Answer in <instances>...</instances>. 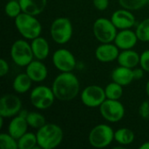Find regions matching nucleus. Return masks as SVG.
<instances>
[{"mask_svg": "<svg viewBox=\"0 0 149 149\" xmlns=\"http://www.w3.org/2000/svg\"><path fill=\"white\" fill-rule=\"evenodd\" d=\"M52 89L58 100L71 101L79 93L80 84L78 77L72 72H60L52 84Z\"/></svg>", "mask_w": 149, "mask_h": 149, "instance_id": "obj_1", "label": "nucleus"}, {"mask_svg": "<svg viewBox=\"0 0 149 149\" xmlns=\"http://www.w3.org/2000/svg\"><path fill=\"white\" fill-rule=\"evenodd\" d=\"M38 146L41 149H54L64 139L63 129L57 124L46 123L37 130Z\"/></svg>", "mask_w": 149, "mask_h": 149, "instance_id": "obj_2", "label": "nucleus"}, {"mask_svg": "<svg viewBox=\"0 0 149 149\" xmlns=\"http://www.w3.org/2000/svg\"><path fill=\"white\" fill-rule=\"evenodd\" d=\"M14 21L17 31L24 39L32 40L41 36L42 25L36 16L22 12L14 19Z\"/></svg>", "mask_w": 149, "mask_h": 149, "instance_id": "obj_3", "label": "nucleus"}, {"mask_svg": "<svg viewBox=\"0 0 149 149\" xmlns=\"http://www.w3.org/2000/svg\"><path fill=\"white\" fill-rule=\"evenodd\" d=\"M50 34L52 40L58 45L68 43L73 34V27L71 20L65 17H57L51 24Z\"/></svg>", "mask_w": 149, "mask_h": 149, "instance_id": "obj_4", "label": "nucleus"}, {"mask_svg": "<svg viewBox=\"0 0 149 149\" xmlns=\"http://www.w3.org/2000/svg\"><path fill=\"white\" fill-rule=\"evenodd\" d=\"M114 141V131L107 124H99L88 134V142L95 148H105Z\"/></svg>", "mask_w": 149, "mask_h": 149, "instance_id": "obj_5", "label": "nucleus"}, {"mask_svg": "<svg viewBox=\"0 0 149 149\" xmlns=\"http://www.w3.org/2000/svg\"><path fill=\"white\" fill-rule=\"evenodd\" d=\"M10 55L11 60L20 67H26L35 58L31 44L26 39H17L10 46Z\"/></svg>", "mask_w": 149, "mask_h": 149, "instance_id": "obj_6", "label": "nucleus"}, {"mask_svg": "<svg viewBox=\"0 0 149 149\" xmlns=\"http://www.w3.org/2000/svg\"><path fill=\"white\" fill-rule=\"evenodd\" d=\"M93 31L95 38L100 43H113L118 33V29L111 19L100 17L93 25Z\"/></svg>", "mask_w": 149, "mask_h": 149, "instance_id": "obj_7", "label": "nucleus"}, {"mask_svg": "<svg viewBox=\"0 0 149 149\" xmlns=\"http://www.w3.org/2000/svg\"><path fill=\"white\" fill-rule=\"evenodd\" d=\"M56 97L52 87L47 86H35L30 93V100L31 105L38 110H46L50 108Z\"/></svg>", "mask_w": 149, "mask_h": 149, "instance_id": "obj_8", "label": "nucleus"}, {"mask_svg": "<svg viewBox=\"0 0 149 149\" xmlns=\"http://www.w3.org/2000/svg\"><path fill=\"white\" fill-rule=\"evenodd\" d=\"M99 108L102 118L110 123L120 121L126 113L125 107L119 100L107 99Z\"/></svg>", "mask_w": 149, "mask_h": 149, "instance_id": "obj_9", "label": "nucleus"}, {"mask_svg": "<svg viewBox=\"0 0 149 149\" xmlns=\"http://www.w3.org/2000/svg\"><path fill=\"white\" fill-rule=\"evenodd\" d=\"M106 100L105 88L98 85L88 86L80 93V100L83 105L91 108L100 107Z\"/></svg>", "mask_w": 149, "mask_h": 149, "instance_id": "obj_10", "label": "nucleus"}, {"mask_svg": "<svg viewBox=\"0 0 149 149\" xmlns=\"http://www.w3.org/2000/svg\"><path fill=\"white\" fill-rule=\"evenodd\" d=\"M54 67L61 72H72L77 65V61L73 53L65 48L56 50L52 58Z\"/></svg>", "mask_w": 149, "mask_h": 149, "instance_id": "obj_11", "label": "nucleus"}, {"mask_svg": "<svg viewBox=\"0 0 149 149\" xmlns=\"http://www.w3.org/2000/svg\"><path fill=\"white\" fill-rule=\"evenodd\" d=\"M22 110V101L15 94L6 93L0 100V116L6 118H13Z\"/></svg>", "mask_w": 149, "mask_h": 149, "instance_id": "obj_12", "label": "nucleus"}, {"mask_svg": "<svg viewBox=\"0 0 149 149\" xmlns=\"http://www.w3.org/2000/svg\"><path fill=\"white\" fill-rule=\"evenodd\" d=\"M110 19L118 30L131 29L136 24V19L132 10L124 8L113 11Z\"/></svg>", "mask_w": 149, "mask_h": 149, "instance_id": "obj_13", "label": "nucleus"}, {"mask_svg": "<svg viewBox=\"0 0 149 149\" xmlns=\"http://www.w3.org/2000/svg\"><path fill=\"white\" fill-rule=\"evenodd\" d=\"M95 58L101 63H110L117 60L120 49L113 43H101L95 50Z\"/></svg>", "mask_w": 149, "mask_h": 149, "instance_id": "obj_14", "label": "nucleus"}, {"mask_svg": "<svg viewBox=\"0 0 149 149\" xmlns=\"http://www.w3.org/2000/svg\"><path fill=\"white\" fill-rule=\"evenodd\" d=\"M139 38L135 31H132L131 29H124L120 30L115 37L113 43L118 46L120 50H128L133 49Z\"/></svg>", "mask_w": 149, "mask_h": 149, "instance_id": "obj_15", "label": "nucleus"}, {"mask_svg": "<svg viewBox=\"0 0 149 149\" xmlns=\"http://www.w3.org/2000/svg\"><path fill=\"white\" fill-rule=\"evenodd\" d=\"M42 61L35 58L25 67V72L35 83L45 81L48 76V69Z\"/></svg>", "mask_w": 149, "mask_h": 149, "instance_id": "obj_16", "label": "nucleus"}, {"mask_svg": "<svg viewBox=\"0 0 149 149\" xmlns=\"http://www.w3.org/2000/svg\"><path fill=\"white\" fill-rule=\"evenodd\" d=\"M28 127L29 125L27 123L26 118L17 114L11 118L8 126V133L15 139L18 140L26 132H28Z\"/></svg>", "mask_w": 149, "mask_h": 149, "instance_id": "obj_17", "label": "nucleus"}, {"mask_svg": "<svg viewBox=\"0 0 149 149\" xmlns=\"http://www.w3.org/2000/svg\"><path fill=\"white\" fill-rule=\"evenodd\" d=\"M31 46L34 58L36 59L45 60L48 58L50 54V45L48 41L45 38L39 36L32 39L31 43Z\"/></svg>", "mask_w": 149, "mask_h": 149, "instance_id": "obj_18", "label": "nucleus"}, {"mask_svg": "<svg viewBox=\"0 0 149 149\" xmlns=\"http://www.w3.org/2000/svg\"><path fill=\"white\" fill-rule=\"evenodd\" d=\"M141 55L133 49L122 50L117 58L119 65L134 69L140 65Z\"/></svg>", "mask_w": 149, "mask_h": 149, "instance_id": "obj_19", "label": "nucleus"}, {"mask_svg": "<svg viewBox=\"0 0 149 149\" xmlns=\"http://www.w3.org/2000/svg\"><path fill=\"white\" fill-rule=\"evenodd\" d=\"M111 78L113 81L121 85L122 86H127L134 80L133 69L122 65L116 67L112 72Z\"/></svg>", "mask_w": 149, "mask_h": 149, "instance_id": "obj_20", "label": "nucleus"}, {"mask_svg": "<svg viewBox=\"0 0 149 149\" xmlns=\"http://www.w3.org/2000/svg\"><path fill=\"white\" fill-rule=\"evenodd\" d=\"M22 11L32 16L41 14L47 4V0H19Z\"/></svg>", "mask_w": 149, "mask_h": 149, "instance_id": "obj_21", "label": "nucleus"}, {"mask_svg": "<svg viewBox=\"0 0 149 149\" xmlns=\"http://www.w3.org/2000/svg\"><path fill=\"white\" fill-rule=\"evenodd\" d=\"M32 83L33 81L31 79L26 72L19 73L15 77L12 82V88L16 93L24 94L31 88Z\"/></svg>", "mask_w": 149, "mask_h": 149, "instance_id": "obj_22", "label": "nucleus"}, {"mask_svg": "<svg viewBox=\"0 0 149 149\" xmlns=\"http://www.w3.org/2000/svg\"><path fill=\"white\" fill-rule=\"evenodd\" d=\"M134 133L130 128L121 127L114 132V141L123 147L132 144L134 141Z\"/></svg>", "mask_w": 149, "mask_h": 149, "instance_id": "obj_23", "label": "nucleus"}, {"mask_svg": "<svg viewBox=\"0 0 149 149\" xmlns=\"http://www.w3.org/2000/svg\"><path fill=\"white\" fill-rule=\"evenodd\" d=\"M18 149L40 148L38 146L37 134L32 132H26L17 140Z\"/></svg>", "mask_w": 149, "mask_h": 149, "instance_id": "obj_24", "label": "nucleus"}, {"mask_svg": "<svg viewBox=\"0 0 149 149\" xmlns=\"http://www.w3.org/2000/svg\"><path fill=\"white\" fill-rule=\"evenodd\" d=\"M107 99L120 100L123 95V86L114 81L107 84L105 87Z\"/></svg>", "mask_w": 149, "mask_h": 149, "instance_id": "obj_25", "label": "nucleus"}, {"mask_svg": "<svg viewBox=\"0 0 149 149\" xmlns=\"http://www.w3.org/2000/svg\"><path fill=\"white\" fill-rule=\"evenodd\" d=\"M26 120L30 127L37 130L46 124L45 116L38 112H29L26 116Z\"/></svg>", "mask_w": 149, "mask_h": 149, "instance_id": "obj_26", "label": "nucleus"}, {"mask_svg": "<svg viewBox=\"0 0 149 149\" xmlns=\"http://www.w3.org/2000/svg\"><path fill=\"white\" fill-rule=\"evenodd\" d=\"M4 12L9 17L15 19L23 12L19 0H9L4 6Z\"/></svg>", "mask_w": 149, "mask_h": 149, "instance_id": "obj_27", "label": "nucleus"}, {"mask_svg": "<svg viewBox=\"0 0 149 149\" xmlns=\"http://www.w3.org/2000/svg\"><path fill=\"white\" fill-rule=\"evenodd\" d=\"M135 32L140 41L149 42V17L143 19L137 24Z\"/></svg>", "mask_w": 149, "mask_h": 149, "instance_id": "obj_28", "label": "nucleus"}, {"mask_svg": "<svg viewBox=\"0 0 149 149\" xmlns=\"http://www.w3.org/2000/svg\"><path fill=\"white\" fill-rule=\"evenodd\" d=\"M0 148L2 149H18L17 140L9 133L0 134Z\"/></svg>", "mask_w": 149, "mask_h": 149, "instance_id": "obj_29", "label": "nucleus"}, {"mask_svg": "<svg viewBox=\"0 0 149 149\" xmlns=\"http://www.w3.org/2000/svg\"><path fill=\"white\" fill-rule=\"evenodd\" d=\"M120 5L129 10H138L148 4V0H119Z\"/></svg>", "mask_w": 149, "mask_h": 149, "instance_id": "obj_30", "label": "nucleus"}, {"mask_svg": "<svg viewBox=\"0 0 149 149\" xmlns=\"http://www.w3.org/2000/svg\"><path fill=\"white\" fill-rule=\"evenodd\" d=\"M140 65L145 72H149V49L145 50L144 52H141Z\"/></svg>", "mask_w": 149, "mask_h": 149, "instance_id": "obj_31", "label": "nucleus"}, {"mask_svg": "<svg viewBox=\"0 0 149 149\" xmlns=\"http://www.w3.org/2000/svg\"><path fill=\"white\" fill-rule=\"evenodd\" d=\"M139 114L140 116L144 119V120H148L149 119V101L145 100L143 101L140 107H139Z\"/></svg>", "mask_w": 149, "mask_h": 149, "instance_id": "obj_32", "label": "nucleus"}, {"mask_svg": "<svg viewBox=\"0 0 149 149\" xmlns=\"http://www.w3.org/2000/svg\"><path fill=\"white\" fill-rule=\"evenodd\" d=\"M93 3L96 10L104 11L109 6V0H93Z\"/></svg>", "mask_w": 149, "mask_h": 149, "instance_id": "obj_33", "label": "nucleus"}, {"mask_svg": "<svg viewBox=\"0 0 149 149\" xmlns=\"http://www.w3.org/2000/svg\"><path fill=\"white\" fill-rule=\"evenodd\" d=\"M9 69L10 67H9L8 62L4 58H1L0 59V76L4 77L5 75H7L9 72Z\"/></svg>", "mask_w": 149, "mask_h": 149, "instance_id": "obj_34", "label": "nucleus"}, {"mask_svg": "<svg viewBox=\"0 0 149 149\" xmlns=\"http://www.w3.org/2000/svg\"><path fill=\"white\" fill-rule=\"evenodd\" d=\"M133 72H134V80L136 79H141L143 77H144V73H145V71L141 67V68H134L133 69Z\"/></svg>", "mask_w": 149, "mask_h": 149, "instance_id": "obj_35", "label": "nucleus"}, {"mask_svg": "<svg viewBox=\"0 0 149 149\" xmlns=\"http://www.w3.org/2000/svg\"><path fill=\"white\" fill-rule=\"evenodd\" d=\"M140 149H149V141H146V142H143L140 147Z\"/></svg>", "mask_w": 149, "mask_h": 149, "instance_id": "obj_36", "label": "nucleus"}, {"mask_svg": "<svg viewBox=\"0 0 149 149\" xmlns=\"http://www.w3.org/2000/svg\"><path fill=\"white\" fill-rule=\"evenodd\" d=\"M146 93H147L148 97L149 98V80L147 82V84H146Z\"/></svg>", "mask_w": 149, "mask_h": 149, "instance_id": "obj_37", "label": "nucleus"}, {"mask_svg": "<svg viewBox=\"0 0 149 149\" xmlns=\"http://www.w3.org/2000/svg\"><path fill=\"white\" fill-rule=\"evenodd\" d=\"M148 4L149 5V0H148Z\"/></svg>", "mask_w": 149, "mask_h": 149, "instance_id": "obj_38", "label": "nucleus"}]
</instances>
